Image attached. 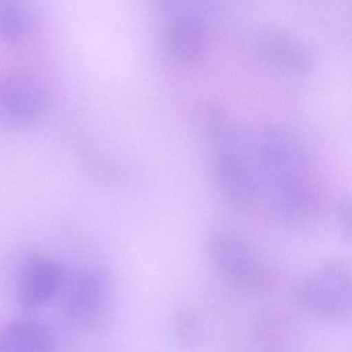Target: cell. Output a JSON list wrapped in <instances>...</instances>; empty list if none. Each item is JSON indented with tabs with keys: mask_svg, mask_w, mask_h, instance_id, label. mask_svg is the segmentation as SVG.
I'll return each instance as SVG.
<instances>
[{
	"mask_svg": "<svg viewBox=\"0 0 352 352\" xmlns=\"http://www.w3.org/2000/svg\"><path fill=\"white\" fill-rule=\"evenodd\" d=\"M337 221L344 238L351 240V205L348 195H344L337 205Z\"/></svg>",
	"mask_w": 352,
	"mask_h": 352,
	"instance_id": "obj_14",
	"label": "cell"
},
{
	"mask_svg": "<svg viewBox=\"0 0 352 352\" xmlns=\"http://www.w3.org/2000/svg\"><path fill=\"white\" fill-rule=\"evenodd\" d=\"M54 346V336L38 321H12L0 329V351L47 352Z\"/></svg>",
	"mask_w": 352,
	"mask_h": 352,
	"instance_id": "obj_10",
	"label": "cell"
},
{
	"mask_svg": "<svg viewBox=\"0 0 352 352\" xmlns=\"http://www.w3.org/2000/svg\"><path fill=\"white\" fill-rule=\"evenodd\" d=\"M205 131L214 180L221 197L238 209L261 205L256 133L247 129L219 106L208 109Z\"/></svg>",
	"mask_w": 352,
	"mask_h": 352,
	"instance_id": "obj_2",
	"label": "cell"
},
{
	"mask_svg": "<svg viewBox=\"0 0 352 352\" xmlns=\"http://www.w3.org/2000/svg\"><path fill=\"white\" fill-rule=\"evenodd\" d=\"M59 298L61 316L78 331H94L108 312L111 282L106 272L98 267L67 270Z\"/></svg>",
	"mask_w": 352,
	"mask_h": 352,
	"instance_id": "obj_4",
	"label": "cell"
},
{
	"mask_svg": "<svg viewBox=\"0 0 352 352\" xmlns=\"http://www.w3.org/2000/svg\"><path fill=\"white\" fill-rule=\"evenodd\" d=\"M176 329L177 333L182 339L190 341L191 339L195 340V337L199 336L201 324L195 315L190 314V313L189 314L184 313L177 319Z\"/></svg>",
	"mask_w": 352,
	"mask_h": 352,
	"instance_id": "obj_15",
	"label": "cell"
},
{
	"mask_svg": "<svg viewBox=\"0 0 352 352\" xmlns=\"http://www.w3.org/2000/svg\"><path fill=\"white\" fill-rule=\"evenodd\" d=\"M67 267L44 255H30L18 271L16 296L22 308H41L58 296L65 282Z\"/></svg>",
	"mask_w": 352,
	"mask_h": 352,
	"instance_id": "obj_8",
	"label": "cell"
},
{
	"mask_svg": "<svg viewBox=\"0 0 352 352\" xmlns=\"http://www.w3.org/2000/svg\"><path fill=\"white\" fill-rule=\"evenodd\" d=\"M256 162L261 203L276 220L302 228L318 219L324 197L308 146L300 135L282 124L256 133Z\"/></svg>",
	"mask_w": 352,
	"mask_h": 352,
	"instance_id": "obj_1",
	"label": "cell"
},
{
	"mask_svg": "<svg viewBox=\"0 0 352 352\" xmlns=\"http://www.w3.org/2000/svg\"><path fill=\"white\" fill-rule=\"evenodd\" d=\"M208 26L205 22L187 18L166 20L164 46L168 59L181 69L201 67L210 53Z\"/></svg>",
	"mask_w": 352,
	"mask_h": 352,
	"instance_id": "obj_9",
	"label": "cell"
},
{
	"mask_svg": "<svg viewBox=\"0 0 352 352\" xmlns=\"http://www.w3.org/2000/svg\"><path fill=\"white\" fill-rule=\"evenodd\" d=\"M166 20L187 18L208 23L209 12L206 0H158Z\"/></svg>",
	"mask_w": 352,
	"mask_h": 352,
	"instance_id": "obj_13",
	"label": "cell"
},
{
	"mask_svg": "<svg viewBox=\"0 0 352 352\" xmlns=\"http://www.w3.org/2000/svg\"><path fill=\"white\" fill-rule=\"evenodd\" d=\"M36 28V14L28 0H0V44H24L32 38Z\"/></svg>",
	"mask_w": 352,
	"mask_h": 352,
	"instance_id": "obj_11",
	"label": "cell"
},
{
	"mask_svg": "<svg viewBox=\"0 0 352 352\" xmlns=\"http://www.w3.org/2000/svg\"><path fill=\"white\" fill-rule=\"evenodd\" d=\"M207 252L218 277L238 292L261 296L275 287L273 267L238 232L214 230L208 238Z\"/></svg>",
	"mask_w": 352,
	"mask_h": 352,
	"instance_id": "obj_3",
	"label": "cell"
},
{
	"mask_svg": "<svg viewBox=\"0 0 352 352\" xmlns=\"http://www.w3.org/2000/svg\"><path fill=\"white\" fill-rule=\"evenodd\" d=\"M253 48L265 65L283 75H306L315 65L314 54L310 48L298 36L282 28L259 30Z\"/></svg>",
	"mask_w": 352,
	"mask_h": 352,
	"instance_id": "obj_7",
	"label": "cell"
},
{
	"mask_svg": "<svg viewBox=\"0 0 352 352\" xmlns=\"http://www.w3.org/2000/svg\"><path fill=\"white\" fill-rule=\"evenodd\" d=\"M292 319L279 310L263 311L255 321L254 333L261 345L271 350H286L296 343V331Z\"/></svg>",
	"mask_w": 352,
	"mask_h": 352,
	"instance_id": "obj_12",
	"label": "cell"
},
{
	"mask_svg": "<svg viewBox=\"0 0 352 352\" xmlns=\"http://www.w3.org/2000/svg\"><path fill=\"white\" fill-rule=\"evenodd\" d=\"M298 310L316 318L343 319L351 312L350 273L340 263H327L300 280L292 290Z\"/></svg>",
	"mask_w": 352,
	"mask_h": 352,
	"instance_id": "obj_5",
	"label": "cell"
},
{
	"mask_svg": "<svg viewBox=\"0 0 352 352\" xmlns=\"http://www.w3.org/2000/svg\"><path fill=\"white\" fill-rule=\"evenodd\" d=\"M50 94L38 78L25 71L0 75V124L23 129L36 124L48 112Z\"/></svg>",
	"mask_w": 352,
	"mask_h": 352,
	"instance_id": "obj_6",
	"label": "cell"
}]
</instances>
